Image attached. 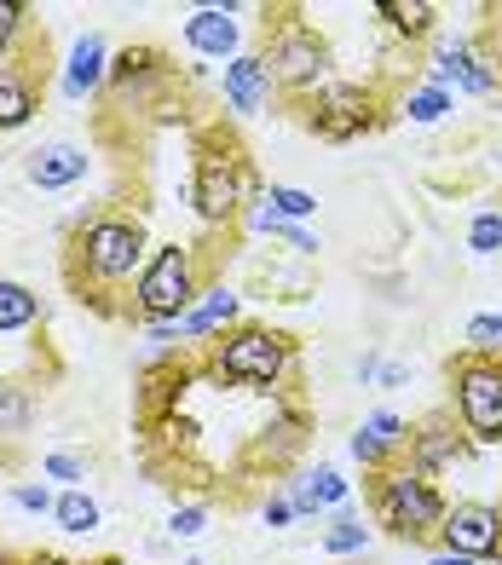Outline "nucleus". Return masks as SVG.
Masks as SVG:
<instances>
[{"mask_svg": "<svg viewBox=\"0 0 502 565\" xmlns=\"http://www.w3.org/2000/svg\"><path fill=\"white\" fill-rule=\"evenodd\" d=\"M150 260V237H145V220L139 214H121V209H105L75 225L70 237V282L82 300H98L105 306V295L128 289V282H139Z\"/></svg>", "mask_w": 502, "mask_h": 565, "instance_id": "nucleus-1", "label": "nucleus"}, {"mask_svg": "<svg viewBox=\"0 0 502 565\" xmlns=\"http://www.w3.org/2000/svg\"><path fill=\"white\" fill-rule=\"evenodd\" d=\"M445 497L428 473H416L410 461H393V468L370 473V513L375 525L398 543H439V525H445Z\"/></svg>", "mask_w": 502, "mask_h": 565, "instance_id": "nucleus-2", "label": "nucleus"}, {"mask_svg": "<svg viewBox=\"0 0 502 565\" xmlns=\"http://www.w3.org/2000/svg\"><path fill=\"white\" fill-rule=\"evenodd\" d=\"M295 370V341L266 323H237L220 341H209V375L232 387H278Z\"/></svg>", "mask_w": 502, "mask_h": 565, "instance_id": "nucleus-3", "label": "nucleus"}, {"mask_svg": "<svg viewBox=\"0 0 502 565\" xmlns=\"http://www.w3.org/2000/svg\"><path fill=\"white\" fill-rule=\"evenodd\" d=\"M203 300V266H196V248L185 243H162L145 260L139 282H133V312L139 323H180L191 306Z\"/></svg>", "mask_w": 502, "mask_h": 565, "instance_id": "nucleus-4", "label": "nucleus"}, {"mask_svg": "<svg viewBox=\"0 0 502 565\" xmlns=\"http://www.w3.org/2000/svg\"><path fill=\"white\" fill-rule=\"evenodd\" d=\"M450 404L473 445L502 439V352H462L450 358Z\"/></svg>", "mask_w": 502, "mask_h": 565, "instance_id": "nucleus-5", "label": "nucleus"}, {"mask_svg": "<svg viewBox=\"0 0 502 565\" xmlns=\"http://www.w3.org/2000/svg\"><path fill=\"white\" fill-rule=\"evenodd\" d=\"M260 196V179L248 168L232 145H214L196 157V173H191V209L203 225H237L248 214V202Z\"/></svg>", "mask_w": 502, "mask_h": 565, "instance_id": "nucleus-6", "label": "nucleus"}, {"mask_svg": "<svg viewBox=\"0 0 502 565\" xmlns=\"http://www.w3.org/2000/svg\"><path fill=\"white\" fill-rule=\"evenodd\" d=\"M260 58L271 70V82L289 87V93H318L330 82V41L295 12H284L278 23L266 18V53Z\"/></svg>", "mask_w": 502, "mask_h": 565, "instance_id": "nucleus-7", "label": "nucleus"}, {"mask_svg": "<svg viewBox=\"0 0 502 565\" xmlns=\"http://www.w3.org/2000/svg\"><path fill=\"white\" fill-rule=\"evenodd\" d=\"M300 121L330 145L359 139L364 127H375V93L359 87V82H323L318 93L300 98Z\"/></svg>", "mask_w": 502, "mask_h": 565, "instance_id": "nucleus-8", "label": "nucleus"}, {"mask_svg": "<svg viewBox=\"0 0 502 565\" xmlns=\"http://www.w3.org/2000/svg\"><path fill=\"white\" fill-rule=\"evenodd\" d=\"M439 548L468 559H502V508L496 502H450L439 525Z\"/></svg>", "mask_w": 502, "mask_h": 565, "instance_id": "nucleus-9", "label": "nucleus"}, {"mask_svg": "<svg viewBox=\"0 0 502 565\" xmlns=\"http://www.w3.org/2000/svg\"><path fill=\"white\" fill-rule=\"evenodd\" d=\"M468 433H462V422L457 416H428L421 427H410V450H405V461L416 473H445V468H457V461H468Z\"/></svg>", "mask_w": 502, "mask_h": 565, "instance_id": "nucleus-10", "label": "nucleus"}, {"mask_svg": "<svg viewBox=\"0 0 502 565\" xmlns=\"http://www.w3.org/2000/svg\"><path fill=\"white\" fill-rule=\"evenodd\" d=\"M225 110L232 116H260L271 105V93H278V82H271V70L260 53H237L232 64H225Z\"/></svg>", "mask_w": 502, "mask_h": 565, "instance_id": "nucleus-11", "label": "nucleus"}, {"mask_svg": "<svg viewBox=\"0 0 502 565\" xmlns=\"http://www.w3.org/2000/svg\"><path fill=\"white\" fill-rule=\"evenodd\" d=\"M445 82H457L462 93H496L502 75L491 70V58L480 53V46L445 41V46H439V58H434V87H445Z\"/></svg>", "mask_w": 502, "mask_h": 565, "instance_id": "nucleus-12", "label": "nucleus"}, {"mask_svg": "<svg viewBox=\"0 0 502 565\" xmlns=\"http://www.w3.org/2000/svg\"><path fill=\"white\" fill-rule=\"evenodd\" d=\"M185 46H191V53H203V58H225V64H232L237 46H243V30H237L232 7H196L185 18Z\"/></svg>", "mask_w": 502, "mask_h": 565, "instance_id": "nucleus-13", "label": "nucleus"}, {"mask_svg": "<svg viewBox=\"0 0 502 565\" xmlns=\"http://www.w3.org/2000/svg\"><path fill=\"white\" fill-rule=\"evenodd\" d=\"M23 173H30V185H41V191H70L75 179H87V150L70 145V139L41 145L35 157L23 162Z\"/></svg>", "mask_w": 502, "mask_h": 565, "instance_id": "nucleus-14", "label": "nucleus"}, {"mask_svg": "<svg viewBox=\"0 0 502 565\" xmlns=\"http://www.w3.org/2000/svg\"><path fill=\"white\" fill-rule=\"evenodd\" d=\"M110 82V53H105V35H82L70 46V64H64V93L70 98H87Z\"/></svg>", "mask_w": 502, "mask_h": 565, "instance_id": "nucleus-15", "label": "nucleus"}, {"mask_svg": "<svg viewBox=\"0 0 502 565\" xmlns=\"http://www.w3.org/2000/svg\"><path fill=\"white\" fill-rule=\"evenodd\" d=\"M41 110V87L30 64H0V134H12Z\"/></svg>", "mask_w": 502, "mask_h": 565, "instance_id": "nucleus-16", "label": "nucleus"}, {"mask_svg": "<svg viewBox=\"0 0 502 565\" xmlns=\"http://www.w3.org/2000/svg\"><path fill=\"white\" fill-rule=\"evenodd\" d=\"M225 329H237V295L232 289H203V300L180 318V335L185 341H214Z\"/></svg>", "mask_w": 502, "mask_h": 565, "instance_id": "nucleus-17", "label": "nucleus"}, {"mask_svg": "<svg viewBox=\"0 0 502 565\" xmlns=\"http://www.w3.org/2000/svg\"><path fill=\"white\" fill-rule=\"evenodd\" d=\"M157 82H162V53H157V46H128V53L110 58V82H105V87L145 98Z\"/></svg>", "mask_w": 502, "mask_h": 565, "instance_id": "nucleus-18", "label": "nucleus"}, {"mask_svg": "<svg viewBox=\"0 0 502 565\" xmlns=\"http://www.w3.org/2000/svg\"><path fill=\"white\" fill-rule=\"evenodd\" d=\"M375 18L405 41H428L434 23H439V12L428 7V0H375Z\"/></svg>", "mask_w": 502, "mask_h": 565, "instance_id": "nucleus-19", "label": "nucleus"}, {"mask_svg": "<svg viewBox=\"0 0 502 565\" xmlns=\"http://www.w3.org/2000/svg\"><path fill=\"white\" fill-rule=\"evenodd\" d=\"M35 323H41V295L30 282L0 277V335H18V329H35Z\"/></svg>", "mask_w": 502, "mask_h": 565, "instance_id": "nucleus-20", "label": "nucleus"}, {"mask_svg": "<svg viewBox=\"0 0 502 565\" xmlns=\"http://www.w3.org/2000/svg\"><path fill=\"white\" fill-rule=\"evenodd\" d=\"M346 502V479L335 468H312L307 479L295 484V508L300 513H323V508H341Z\"/></svg>", "mask_w": 502, "mask_h": 565, "instance_id": "nucleus-21", "label": "nucleus"}, {"mask_svg": "<svg viewBox=\"0 0 502 565\" xmlns=\"http://www.w3.org/2000/svg\"><path fill=\"white\" fill-rule=\"evenodd\" d=\"M53 520H58V531H70V536H87V531H98V502H93L87 491H58Z\"/></svg>", "mask_w": 502, "mask_h": 565, "instance_id": "nucleus-22", "label": "nucleus"}, {"mask_svg": "<svg viewBox=\"0 0 502 565\" xmlns=\"http://www.w3.org/2000/svg\"><path fill=\"white\" fill-rule=\"evenodd\" d=\"M364 548H370V525L353 520V513H335V520L323 525V554L346 559V554H364Z\"/></svg>", "mask_w": 502, "mask_h": 565, "instance_id": "nucleus-23", "label": "nucleus"}, {"mask_svg": "<svg viewBox=\"0 0 502 565\" xmlns=\"http://www.w3.org/2000/svg\"><path fill=\"white\" fill-rule=\"evenodd\" d=\"M35 422V398L18 381H0V433H30Z\"/></svg>", "mask_w": 502, "mask_h": 565, "instance_id": "nucleus-24", "label": "nucleus"}, {"mask_svg": "<svg viewBox=\"0 0 502 565\" xmlns=\"http://www.w3.org/2000/svg\"><path fill=\"white\" fill-rule=\"evenodd\" d=\"M260 202H266V209L278 214V220H289V225H300L307 214H318V196H312V191H300V185H271Z\"/></svg>", "mask_w": 502, "mask_h": 565, "instance_id": "nucleus-25", "label": "nucleus"}, {"mask_svg": "<svg viewBox=\"0 0 502 565\" xmlns=\"http://www.w3.org/2000/svg\"><path fill=\"white\" fill-rule=\"evenodd\" d=\"M23 35H30V7L23 0H0V64H12Z\"/></svg>", "mask_w": 502, "mask_h": 565, "instance_id": "nucleus-26", "label": "nucleus"}, {"mask_svg": "<svg viewBox=\"0 0 502 565\" xmlns=\"http://www.w3.org/2000/svg\"><path fill=\"white\" fill-rule=\"evenodd\" d=\"M445 110H450V93L434 87V82H421V87L405 93V116H410V121H439Z\"/></svg>", "mask_w": 502, "mask_h": 565, "instance_id": "nucleus-27", "label": "nucleus"}, {"mask_svg": "<svg viewBox=\"0 0 502 565\" xmlns=\"http://www.w3.org/2000/svg\"><path fill=\"white\" fill-rule=\"evenodd\" d=\"M41 473H46V479H64V491H82L87 456H82V450H53V456L41 461Z\"/></svg>", "mask_w": 502, "mask_h": 565, "instance_id": "nucleus-28", "label": "nucleus"}, {"mask_svg": "<svg viewBox=\"0 0 502 565\" xmlns=\"http://www.w3.org/2000/svg\"><path fill=\"white\" fill-rule=\"evenodd\" d=\"M468 352H502V312L468 318Z\"/></svg>", "mask_w": 502, "mask_h": 565, "instance_id": "nucleus-29", "label": "nucleus"}, {"mask_svg": "<svg viewBox=\"0 0 502 565\" xmlns=\"http://www.w3.org/2000/svg\"><path fill=\"white\" fill-rule=\"evenodd\" d=\"M468 248H473V254H502V214H473Z\"/></svg>", "mask_w": 502, "mask_h": 565, "instance_id": "nucleus-30", "label": "nucleus"}, {"mask_svg": "<svg viewBox=\"0 0 502 565\" xmlns=\"http://www.w3.org/2000/svg\"><path fill=\"white\" fill-rule=\"evenodd\" d=\"M168 531H173V536H203V531H209V508H203V502H185V508H173Z\"/></svg>", "mask_w": 502, "mask_h": 565, "instance_id": "nucleus-31", "label": "nucleus"}, {"mask_svg": "<svg viewBox=\"0 0 502 565\" xmlns=\"http://www.w3.org/2000/svg\"><path fill=\"white\" fill-rule=\"evenodd\" d=\"M12 502L23 508V513H53V491H46V484H35V479H23V484H12Z\"/></svg>", "mask_w": 502, "mask_h": 565, "instance_id": "nucleus-32", "label": "nucleus"}, {"mask_svg": "<svg viewBox=\"0 0 502 565\" xmlns=\"http://www.w3.org/2000/svg\"><path fill=\"white\" fill-rule=\"evenodd\" d=\"M260 513H266V525H271V531H284L300 508H295V497H266V508H260Z\"/></svg>", "mask_w": 502, "mask_h": 565, "instance_id": "nucleus-33", "label": "nucleus"}, {"mask_svg": "<svg viewBox=\"0 0 502 565\" xmlns=\"http://www.w3.org/2000/svg\"><path fill=\"white\" fill-rule=\"evenodd\" d=\"M23 565H75V559H64L53 548H35V554H23Z\"/></svg>", "mask_w": 502, "mask_h": 565, "instance_id": "nucleus-34", "label": "nucleus"}, {"mask_svg": "<svg viewBox=\"0 0 502 565\" xmlns=\"http://www.w3.org/2000/svg\"><path fill=\"white\" fill-rule=\"evenodd\" d=\"M428 565H485V559H468V554H450V548H434Z\"/></svg>", "mask_w": 502, "mask_h": 565, "instance_id": "nucleus-35", "label": "nucleus"}, {"mask_svg": "<svg viewBox=\"0 0 502 565\" xmlns=\"http://www.w3.org/2000/svg\"><path fill=\"white\" fill-rule=\"evenodd\" d=\"M0 565H23V559H18L12 548H0Z\"/></svg>", "mask_w": 502, "mask_h": 565, "instance_id": "nucleus-36", "label": "nucleus"}, {"mask_svg": "<svg viewBox=\"0 0 502 565\" xmlns=\"http://www.w3.org/2000/svg\"><path fill=\"white\" fill-rule=\"evenodd\" d=\"M93 565H128V559H121V554H105V559H93Z\"/></svg>", "mask_w": 502, "mask_h": 565, "instance_id": "nucleus-37", "label": "nucleus"}]
</instances>
